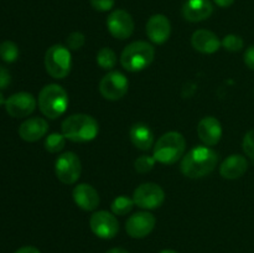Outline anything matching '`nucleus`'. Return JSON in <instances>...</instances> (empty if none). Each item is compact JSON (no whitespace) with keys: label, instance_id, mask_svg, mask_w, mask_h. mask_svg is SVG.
<instances>
[{"label":"nucleus","instance_id":"c85d7f7f","mask_svg":"<svg viewBox=\"0 0 254 253\" xmlns=\"http://www.w3.org/2000/svg\"><path fill=\"white\" fill-rule=\"evenodd\" d=\"M242 148L243 151H245L250 158L254 159V129L248 131L245 135L242 141Z\"/></svg>","mask_w":254,"mask_h":253},{"label":"nucleus","instance_id":"7ed1b4c3","mask_svg":"<svg viewBox=\"0 0 254 253\" xmlns=\"http://www.w3.org/2000/svg\"><path fill=\"white\" fill-rule=\"evenodd\" d=\"M186 150V140L179 131L163 134L154 145V159L165 165H171L180 160Z\"/></svg>","mask_w":254,"mask_h":253},{"label":"nucleus","instance_id":"2eb2a0df","mask_svg":"<svg viewBox=\"0 0 254 253\" xmlns=\"http://www.w3.org/2000/svg\"><path fill=\"white\" fill-rule=\"evenodd\" d=\"M197 134L205 145L213 146L222 138V126L215 117H205L198 123Z\"/></svg>","mask_w":254,"mask_h":253},{"label":"nucleus","instance_id":"20e7f679","mask_svg":"<svg viewBox=\"0 0 254 253\" xmlns=\"http://www.w3.org/2000/svg\"><path fill=\"white\" fill-rule=\"evenodd\" d=\"M39 108L45 117L56 119L66 112L68 107V94L60 84H47L40 91Z\"/></svg>","mask_w":254,"mask_h":253},{"label":"nucleus","instance_id":"c756f323","mask_svg":"<svg viewBox=\"0 0 254 253\" xmlns=\"http://www.w3.org/2000/svg\"><path fill=\"white\" fill-rule=\"evenodd\" d=\"M91 5L97 11H109L114 6V0H91Z\"/></svg>","mask_w":254,"mask_h":253},{"label":"nucleus","instance_id":"6ab92c4d","mask_svg":"<svg viewBox=\"0 0 254 253\" xmlns=\"http://www.w3.org/2000/svg\"><path fill=\"white\" fill-rule=\"evenodd\" d=\"M49 130V124L44 118L34 117L29 118L20 126L19 135L21 136L22 140L34 143V141L40 140L42 136L46 135Z\"/></svg>","mask_w":254,"mask_h":253},{"label":"nucleus","instance_id":"6e6552de","mask_svg":"<svg viewBox=\"0 0 254 253\" xmlns=\"http://www.w3.org/2000/svg\"><path fill=\"white\" fill-rule=\"evenodd\" d=\"M133 200L138 207L144 210H154L163 205L165 192L158 184L145 183L134 190Z\"/></svg>","mask_w":254,"mask_h":253},{"label":"nucleus","instance_id":"423d86ee","mask_svg":"<svg viewBox=\"0 0 254 253\" xmlns=\"http://www.w3.org/2000/svg\"><path fill=\"white\" fill-rule=\"evenodd\" d=\"M72 59L68 47L54 45L45 54V67L52 78L62 79L71 72Z\"/></svg>","mask_w":254,"mask_h":253},{"label":"nucleus","instance_id":"39448f33","mask_svg":"<svg viewBox=\"0 0 254 253\" xmlns=\"http://www.w3.org/2000/svg\"><path fill=\"white\" fill-rule=\"evenodd\" d=\"M155 56V50L145 41L129 44L121 55V63L129 72H138L150 66Z\"/></svg>","mask_w":254,"mask_h":253},{"label":"nucleus","instance_id":"1a4fd4ad","mask_svg":"<svg viewBox=\"0 0 254 253\" xmlns=\"http://www.w3.org/2000/svg\"><path fill=\"white\" fill-rule=\"evenodd\" d=\"M129 81L122 72H108L99 82V92L108 101H118L128 92Z\"/></svg>","mask_w":254,"mask_h":253},{"label":"nucleus","instance_id":"bb28decb","mask_svg":"<svg viewBox=\"0 0 254 253\" xmlns=\"http://www.w3.org/2000/svg\"><path fill=\"white\" fill-rule=\"evenodd\" d=\"M155 159L154 156H149V155H141L134 161V168L138 173L140 174H145L148 171H150L151 169L154 168L155 165Z\"/></svg>","mask_w":254,"mask_h":253},{"label":"nucleus","instance_id":"a211bd4d","mask_svg":"<svg viewBox=\"0 0 254 253\" xmlns=\"http://www.w3.org/2000/svg\"><path fill=\"white\" fill-rule=\"evenodd\" d=\"M191 44L201 54H215L221 47V41L215 32L206 29L196 30L191 37Z\"/></svg>","mask_w":254,"mask_h":253},{"label":"nucleus","instance_id":"aec40b11","mask_svg":"<svg viewBox=\"0 0 254 253\" xmlns=\"http://www.w3.org/2000/svg\"><path fill=\"white\" fill-rule=\"evenodd\" d=\"M248 169V161L240 154H232L223 160L220 166V174L222 178L235 180L245 175Z\"/></svg>","mask_w":254,"mask_h":253},{"label":"nucleus","instance_id":"b1692460","mask_svg":"<svg viewBox=\"0 0 254 253\" xmlns=\"http://www.w3.org/2000/svg\"><path fill=\"white\" fill-rule=\"evenodd\" d=\"M0 57L2 61L11 63L19 57V47L12 41H4L0 44Z\"/></svg>","mask_w":254,"mask_h":253},{"label":"nucleus","instance_id":"393cba45","mask_svg":"<svg viewBox=\"0 0 254 253\" xmlns=\"http://www.w3.org/2000/svg\"><path fill=\"white\" fill-rule=\"evenodd\" d=\"M64 145H66V138L64 134L52 133L45 140V149L52 154L60 153L64 148Z\"/></svg>","mask_w":254,"mask_h":253},{"label":"nucleus","instance_id":"ddd939ff","mask_svg":"<svg viewBox=\"0 0 254 253\" xmlns=\"http://www.w3.org/2000/svg\"><path fill=\"white\" fill-rule=\"evenodd\" d=\"M156 220L153 213L148 211H140L128 218L126 223V230L130 237L144 238L153 232Z\"/></svg>","mask_w":254,"mask_h":253},{"label":"nucleus","instance_id":"473e14b6","mask_svg":"<svg viewBox=\"0 0 254 253\" xmlns=\"http://www.w3.org/2000/svg\"><path fill=\"white\" fill-rule=\"evenodd\" d=\"M15 253H41L36 247H32V246H25V247L19 248Z\"/></svg>","mask_w":254,"mask_h":253},{"label":"nucleus","instance_id":"f257e3e1","mask_svg":"<svg viewBox=\"0 0 254 253\" xmlns=\"http://www.w3.org/2000/svg\"><path fill=\"white\" fill-rule=\"evenodd\" d=\"M218 154L207 145H197L190 149L181 160V173L190 179H200L215 170Z\"/></svg>","mask_w":254,"mask_h":253},{"label":"nucleus","instance_id":"9d476101","mask_svg":"<svg viewBox=\"0 0 254 253\" xmlns=\"http://www.w3.org/2000/svg\"><path fill=\"white\" fill-rule=\"evenodd\" d=\"M91 230L97 237L103 240H111L117 236L119 231V222L114 213L108 211H97L89 220Z\"/></svg>","mask_w":254,"mask_h":253},{"label":"nucleus","instance_id":"a878e982","mask_svg":"<svg viewBox=\"0 0 254 253\" xmlns=\"http://www.w3.org/2000/svg\"><path fill=\"white\" fill-rule=\"evenodd\" d=\"M221 45H222L223 49L227 50V51L238 52L243 49L245 42H243L242 37L238 36V35L230 34V35H226V36L223 37V40L221 41Z\"/></svg>","mask_w":254,"mask_h":253},{"label":"nucleus","instance_id":"f3484780","mask_svg":"<svg viewBox=\"0 0 254 253\" xmlns=\"http://www.w3.org/2000/svg\"><path fill=\"white\" fill-rule=\"evenodd\" d=\"M76 205L84 211H94L99 205V195L89 184H78L72 191Z\"/></svg>","mask_w":254,"mask_h":253},{"label":"nucleus","instance_id":"0eeeda50","mask_svg":"<svg viewBox=\"0 0 254 253\" xmlns=\"http://www.w3.org/2000/svg\"><path fill=\"white\" fill-rule=\"evenodd\" d=\"M55 173L62 184L72 185L76 183L82 173V164L78 155L72 151L61 154L55 163Z\"/></svg>","mask_w":254,"mask_h":253},{"label":"nucleus","instance_id":"412c9836","mask_svg":"<svg viewBox=\"0 0 254 253\" xmlns=\"http://www.w3.org/2000/svg\"><path fill=\"white\" fill-rule=\"evenodd\" d=\"M130 140L140 150H149L154 145V133L146 124L135 123L130 129Z\"/></svg>","mask_w":254,"mask_h":253},{"label":"nucleus","instance_id":"f704fd0d","mask_svg":"<svg viewBox=\"0 0 254 253\" xmlns=\"http://www.w3.org/2000/svg\"><path fill=\"white\" fill-rule=\"evenodd\" d=\"M106 253H128L126 250H123V248H112V250H109L108 252Z\"/></svg>","mask_w":254,"mask_h":253},{"label":"nucleus","instance_id":"7c9ffc66","mask_svg":"<svg viewBox=\"0 0 254 253\" xmlns=\"http://www.w3.org/2000/svg\"><path fill=\"white\" fill-rule=\"evenodd\" d=\"M11 82V77H10L9 71L0 66V89H5Z\"/></svg>","mask_w":254,"mask_h":253},{"label":"nucleus","instance_id":"9b49d317","mask_svg":"<svg viewBox=\"0 0 254 253\" xmlns=\"http://www.w3.org/2000/svg\"><path fill=\"white\" fill-rule=\"evenodd\" d=\"M107 27L113 37L118 40H126L133 34L134 20L126 10H114L107 19Z\"/></svg>","mask_w":254,"mask_h":253},{"label":"nucleus","instance_id":"f8f14e48","mask_svg":"<svg viewBox=\"0 0 254 253\" xmlns=\"http://www.w3.org/2000/svg\"><path fill=\"white\" fill-rule=\"evenodd\" d=\"M36 108V99L31 93L19 92L5 101V109L12 118H24L29 117Z\"/></svg>","mask_w":254,"mask_h":253},{"label":"nucleus","instance_id":"dca6fc26","mask_svg":"<svg viewBox=\"0 0 254 253\" xmlns=\"http://www.w3.org/2000/svg\"><path fill=\"white\" fill-rule=\"evenodd\" d=\"M213 12L210 0H186L183 6V16L190 22H198L208 19Z\"/></svg>","mask_w":254,"mask_h":253},{"label":"nucleus","instance_id":"f03ea898","mask_svg":"<svg viewBox=\"0 0 254 253\" xmlns=\"http://www.w3.org/2000/svg\"><path fill=\"white\" fill-rule=\"evenodd\" d=\"M64 138L74 143L93 140L99 131L98 122L88 114H72L67 117L61 126Z\"/></svg>","mask_w":254,"mask_h":253},{"label":"nucleus","instance_id":"c9c22d12","mask_svg":"<svg viewBox=\"0 0 254 253\" xmlns=\"http://www.w3.org/2000/svg\"><path fill=\"white\" fill-rule=\"evenodd\" d=\"M2 104H5V99H4V96H2V93L0 92V106H2Z\"/></svg>","mask_w":254,"mask_h":253},{"label":"nucleus","instance_id":"5701e85b","mask_svg":"<svg viewBox=\"0 0 254 253\" xmlns=\"http://www.w3.org/2000/svg\"><path fill=\"white\" fill-rule=\"evenodd\" d=\"M117 55L109 47H103L97 54V63L102 67L103 69H112L116 67L117 64Z\"/></svg>","mask_w":254,"mask_h":253},{"label":"nucleus","instance_id":"cd10ccee","mask_svg":"<svg viewBox=\"0 0 254 253\" xmlns=\"http://www.w3.org/2000/svg\"><path fill=\"white\" fill-rule=\"evenodd\" d=\"M84 42H86V37L82 32L74 31L72 34L68 35V37L66 39V45L68 47V50H79L83 47Z\"/></svg>","mask_w":254,"mask_h":253},{"label":"nucleus","instance_id":"4468645a","mask_svg":"<svg viewBox=\"0 0 254 253\" xmlns=\"http://www.w3.org/2000/svg\"><path fill=\"white\" fill-rule=\"evenodd\" d=\"M171 34L170 20L165 15H153L146 22V35L154 44L161 45L168 41Z\"/></svg>","mask_w":254,"mask_h":253},{"label":"nucleus","instance_id":"2f4dec72","mask_svg":"<svg viewBox=\"0 0 254 253\" xmlns=\"http://www.w3.org/2000/svg\"><path fill=\"white\" fill-rule=\"evenodd\" d=\"M245 63L254 71V45L248 47L245 52Z\"/></svg>","mask_w":254,"mask_h":253},{"label":"nucleus","instance_id":"4be33fe9","mask_svg":"<svg viewBox=\"0 0 254 253\" xmlns=\"http://www.w3.org/2000/svg\"><path fill=\"white\" fill-rule=\"evenodd\" d=\"M134 200L133 198L128 197L126 195H121L113 200L111 205V210L114 215L117 216H124L127 213L130 212L134 207Z\"/></svg>","mask_w":254,"mask_h":253},{"label":"nucleus","instance_id":"72a5a7b5","mask_svg":"<svg viewBox=\"0 0 254 253\" xmlns=\"http://www.w3.org/2000/svg\"><path fill=\"white\" fill-rule=\"evenodd\" d=\"M213 1H215L218 6L228 7V6H231L233 2H235V0H213Z\"/></svg>","mask_w":254,"mask_h":253},{"label":"nucleus","instance_id":"e433bc0d","mask_svg":"<svg viewBox=\"0 0 254 253\" xmlns=\"http://www.w3.org/2000/svg\"><path fill=\"white\" fill-rule=\"evenodd\" d=\"M160 253H178V252H176V251H173V250H164V251H161Z\"/></svg>","mask_w":254,"mask_h":253}]
</instances>
